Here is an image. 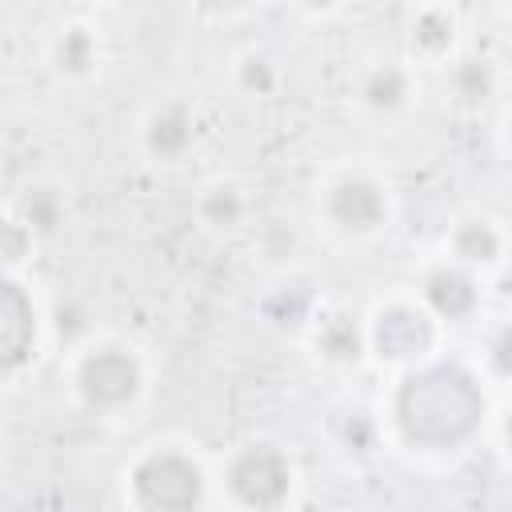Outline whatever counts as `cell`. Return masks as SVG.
I'll return each mask as SVG.
<instances>
[{
    "label": "cell",
    "instance_id": "obj_1",
    "mask_svg": "<svg viewBox=\"0 0 512 512\" xmlns=\"http://www.w3.org/2000/svg\"><path fill=\"white\" fill-rule=\"evenodd\" d=\"M388 416L408 448L452 452L484 424V376L460 360L428 356L400 368Z\"/></svg>",
    "mask_w": 512,
    "mask_h": 512
},
{
    "label": "cell",
    "instance_id": "obj_2",
    "mask_svg": "<svg viewBox=\"0 0 512 512\" xmlns=\"http://www.w3.org/2000/svg\"><path fill=\"white\" fill-rule=\"evenodd\" d=\"M68 388L76 404L92 416H124L144 400L148 368L144 356L112 336L80 340L68 364Z\"/></svg>",
    "mask_w": 512,
    "mask_h": 512
},
{
    "label": "cell",
    "instance_id": "obj_3",
    "mask_svg": "<svg viewBox=\"0 0 512 512\" xmlns=\"http://www.w3.org/2000/svg\"><path fill=\"white\" fill-rule=\"evenodd\" d=\"M128 500L148 512H180V508H200L208 492L204 464L180 448V444H152L144 448L128 472Z\"/></svg>",
    "mask_w": 512,
    "mask_h": 512
},
{
    "label": "cell",
    "instance_id": "obj_4",
    "mask_svg": "<svg viewBox=\"0 0 512 512\" xmlns=\"http://www.w3.org/2000/svg\"><path fill=\"white\" fill-rule=\"evenodd\" d=\"M440 336H444V328L432 320V312L416 296H388L364 316L368 356L396 372L436 356Z\"/></svg>",
    "mask_w": 512,
    "mask_h": 512
},
{
    "label": "cell",
    "instance_id": "obj_5",
    "mask_svg": "<svg viewBox=\"0 0 512 512\" xmlns=\"http://www.w3.org/2000/svg\"><path fill=\"white\" fill-rule=\"evenodd\" d=\"M320 224L344 240H372L392 224V192L368 168H344L316 196Z\"/></svg>",
    "mask_w": 512,
    "mask_h": 512
},
{
    "label": "cell",
    "instance_id": "obj_6",
    "mask_svg": "<svg viewBox=\"0 0 512 512\" xmlns=\"http://www.w3.org/2000/svg\"><path fill=\"white\" fill-rule=\"evenodd\" d=\"M220 480H224V492L232 504L268 512V508L288 504L292 484H296V464L280 444L248 440V444L232 448V456L220 468Z\"/></svg>",
    "mask_w": 512,
    "mask_h": 512
},
{
    "label": "cell",
    "instance_id": "obj_7",
    "mask_svg": "<svg viewBox=\"0 0 512 512\" xmlns=\"http://www.w3.org/2000/svg\"><path fill=\"white\" fill-rule=\"evenodd\" d=\"M416 300L432 312L440 328H464L484 312V276L440 256L416 280Z\"/></svg>",
    "mask_w": 512,
    "mask_h": 512
},
{
    "label": "cell",
    "instance_id": "obj_8",
    "mask_svg": "<svg viewBox=\"0 0 512 512\" xmlns=\"http://www.w3.org/2000/svg\"><path fill=\"white\" fill-rule=\"evenodd\" d=\"M36 344H40L36 300L12 272H0V388L28 368Z\"/></svg>",
    "mask_w": 512,
    "mask_h": 512
},
{
    "label": "cell",
    "instance_id": "obj_9",
    "mask_svg": "<svg viewBox=\"0 0 512 512\" xmlns=\"http://www.w3.org/2000/svg\"><path fill=\"white\" fill-rule=\"evenodd\" d=\"M136 140H140V152L152 164H180L200 140V120H196L192 104L160 100L144 112V120L136 128Z\"/></svg>",
    "mask_w": 512,
    "mask_h": 512
},
{
    "label": "cell",
    "instance_id": "obj_10",
    "mask_svg": "<svg viewBox=\"0 0 512 512\" xmlns=\"http://www.w3.org/2000/svg\"><path fill=\"white\" fill-rule=\"evenodd\" d=\"M304 336L328 368H356L368 360L364 316H356L348 304H320L312 324L304 328Z\"/></svg>",
    "mask_w": 512,
    "mask_h": 512
},
{
    "label": "cell",
    "instance_id": "obj_11",
    "mask_svg": "<svg viewBox=\"0 0 512 512\" xmlns=\"http://www.w3.org/2000/svg\"><path fill=\"white\" fill-rule=\"evenodd\" d=\"M504 252H508V232L496 216H484V212L460 216L444 236V256L480 276L496 272L504 264Z\"/></svg>",
    "mask_w": 512,
    "mask_h": 512
},
{
    "label": "cell",
    "instance_id": "obj_12",
    "mask_svg": "<svg viewBox=\"0 0 512 512\" xmlns=\"http://www.w3.org/2000/svg\"><path fill=\"white\" fill-rule=\"evenodd\" d=\"M460 52V16L448 0L416 4L408 20V56L412 64H448Z\"/></svg>",
    "mask_w": 512,
    "mask_h": 512
},
{
    "label": "cell",
    "instance_id": "obj_13",
    "mask_svg": "<svg viewBox=\"0 0 512 512\" xmlns=\"http://www.w3.org/2000/svg\"><path fill=\"white\" fill-rule=\"evenodd\" d=\"M416 96V72L400 60H384V64H372L360 72L356 80V104L376 116V120H392L400 116Z\"/></svg>",
    "mask_w": 512,
    "mask_h": 512
},
{
    "label": "cell",
    "instance_id": "obj_14",
    "mask_svg": "<svg viewBox=\"0 0 512 512\" xmlns=\"http://www.w3.org/2000/svg\"><path fill=\"white\" fill-rule=\"evenodd\" d=\"M320 304L324 300H320V292H316V284L308 276H284V280H276L260 296L256 312H260V320L268 328H276L284 336H304V328L312 324V316H316Z\"/></svg>",
    "mask_w": 512,
    "mask_h": 512
},
{
    "label": "cell",
    "instance_id": "obj_15",
    "mask_svg": "<svg viewBox=\"0 0 512 512\" xmlns=\"http://www.w3.org/2000/svg\"><path fill=\"white\" fill-rule=\"evenodd\" d=\"M12 212L28 224V232L36 236V244L40 240H52L64 228V220H68V192L56 180H28L16 192Z\"/></svg>",
    "mask_w": 512,
    "mask_h": 512
},
{
    "label": "cell",
    "instance_id": "obj_16",
    "mask_svg": "<svg viewBox=\"0 0 512 512\" xmlns=\"http://www.w3.org/2000/svg\"><path fill=\"white\" fill-rule=\"evenodd\" d=\"M100 32L88 20H68L52 40V68L64 80H88L100 68Z\"/></svg>",
    "mask_w": 512,
    "mask_h": 512
},
{
    "label": "cell",
    "instance_id": "obj_17",
    "mask_svg": "<svg viewBox=\"0 0 512 512\" xmlns=\"http://www.w3.org/2000/svg\"><path fill=\"white\" fill-rule=\"evenodd\" d=\"M192 212H196V224H200L204 232L228 236V232L244 228V220H248L252 204H248V196H244V188H240V184H232V180H212V184H204V188H200V196H196Z\"/></svg>",
    "mask_w": 512,
    "mask_h": 512
},
{
    "label": "cell",
    "instance_id": "obj_18",
    "mask_svg": "<svg viewBox=\"0 0 512 512\" xmlns=\"http://www.w3.org/2000/svg\"><path fill=\"white\" fill-rule=\"evenodd\" d=\"M448 96L460 108H484L496 96V68L484 56H452L448 60Z\"/></svg>",
    "mask_w": 512,
    "mask_h": 512
},
{
    "label": "cell",
    "instance_id": "obj_19",
    "mask_svg": "<svg viewBox=\"0 0 512 512\" xmlns=\"http://www.w3.org/2000/svg\"><path fill=\"white\" fill-rule=\"evenodd\" d=\"M232 88H236L240 96H248V100H268V96H276V92H280V68H276V60L264 56V52H256V48L240 52L236 64H232Z\"/></svg>",
    "mask_w": 512,
    "mask_h": 512
},
{
    "label": "cell",
    "instance_id": "obj_20",
    "mask_svg": "<svg viewBox=\"0 0 512 512\" xmlns=\"http://www.w3.org/2000/svg\"><path fill=\"white\" fill-rule=\"evenodd\" d=\"M32 248H36V236L28 232V224L12 208L0 212V272H20Z\"/></svg>",
    "mask_w": 512,
    "mask_h": 512
},
{
    "label": "cell",
    "instance_id": "obj_21",
    "mask_svg": "<svg viewBox=\"0 0 512 512\" xmlns=\"http://www.w3.org/2000/svg\"><path fill=\"white\" fill-rule=\"evenodd\" d=\"M340 448L348 456H372L380 448V424L364 408H352L340 416Z\"/></svg>",
    "mask_w": 512,
    "mask_h": 512
},
{
    "label": "cell",
    "instance_id": "obj_22",
    "mask_svg": "<svg viewBox=\"0 0 512 512\" xmlns=\"http://www.w3.org/2000/svg\"><path fill=\"white\" fill-rule=\"evenodd\" d=\"M480 376L492 384L508 380V324H496L484 340V356H480Z\"/></svg>",
    "mask_w": 512,
    "mask_h": 512
},
{
    "label": "cell",
    "instance_id": "obj_23",
    "mask_svg": "<svg viewBox=\"0 0 512 512\" xmlns=\"http://www.w3.org/2000/svg\"><path fill=\"white\" fill-rule=\"evenodd\" d=\"M256 0H196V8L204 12V16H240V12H248Z\"/></svg>",
    "mask_w": 512,
    "mask_h": 512
},
{
    "label": "cell",
    "instance_id": "obj_24",
    "mask_svg": "<svg viewBox=\"0 0 512 512\" xmlns=\"http://www.w3.org/2000/svg\"><path fill=\"white\" fill-rule=\"evenodd\" d=\"M340 4H344V0H292V8L304 12V16H312V20H324V16L340 12Z\"/></svg>",
    "mask_w": 512,
    "mask_h": 512
},
{
    "label": "cell",
    "instance_id": "obj_25",
    "mask_svg": "<svg viewBox=\"0 0 512 512\" xmlns=\"http://www.w3.org/2000/svg\"><path fill=\"white\" fill-rule=\"evenodd\" d=\"M416 4H424V0H416Z\"/></svg>",
    "mask_w": 512,
    "mask_h": 512
}]
</instances>
